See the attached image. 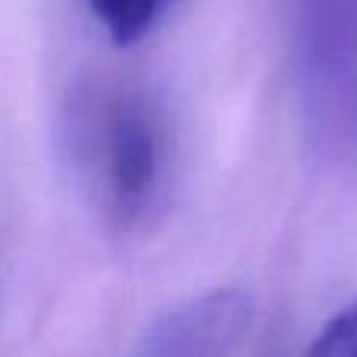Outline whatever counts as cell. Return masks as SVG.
<instances>
[{
    "mask_svg": "<svg viewBox=\"0 0 357 357\" xmlns=\"http://www.w3.org/2000/svg\"><path fill=\"white\" fill-rule=\"evenodd\" d=\"M73 154L100 213L132 229L151 213L163 182V126L142 91H107L85 100L73 123Z\"/></svg>",
    "mask_w": 357,
    "mask_h": 357,
    "instance_id": "6da1fadb",
    "label": "cell"
},
{
    "mask_svg": "<svg viewBox=\"0 0 357 357\" xmlns=\"http://www.w3.org/2000/svg\"><path fill=\"white\" fill-rule=\"evenodd\" d=\"M304 357H357V301L317 333Z\"/></svg>",
    "mask_w": 357,
    "mask_h": 357,
    "instance_id": "277c9868",
    "label": "cell"
},
{
    "mask_svg": "<svg viewBox=\"0 0 357 357\" xmlns=\"http://www.w3.org/2000/svg\"><path fill=\"white\" fill-rule=\"evenodd\" d=\"M85 6L113 44L129 47L160 22L169 0H85Z\"/></svg>",
    "mask_w": 357,
    "mask_h": 357,
    "instance_id": "3957f363",
    "label": "cell"
},
{
    "mask_svg": "<svg viewBox=\"0 0 357 357\" xmlns=\"http://www.w3.org/2000/svg\"><path fill=\"white\" fill-rule=\"evenodd\" d=\"M254 320V301L241 289H213L157 317L129 357H229Z\"/></svg>",
    "mask_w": 357,
    "mask_h": 357,
    "instance_id": "7a4b0ae2",
    "label": "cell"
}]
</instances>
